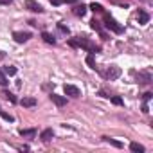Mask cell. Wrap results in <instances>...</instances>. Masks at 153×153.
<instances>
[{
	"instance_id": "cell-20",
	"label": "cell",
	"mask_w": 153,
	"mask_h": 153,
	"mask_svg": "<svg viewBox=\"0 0 153 153\" xmlns=\"http://www.w3.org/2000/svg\"><path fill=\"white\" fill-rule=\"evenodd\" d=\"M103 139H105L106 142H110L112 146H115V148H123V144H121L119 140H114V139H108V137H103Z\"/></svg>"
},
{
	"instance_id": "cell-9",
	"label": "cell",
	"mask_w": 153,
	"mask_h": 153,
	"mask_svg": "<svg viewBox=\"0 0 153 153\" xmlns=\"http://www.w3.org/2000/svg\"><path fill=\"white\" fill-rule=\"evenodd\" d=\"M52 137H54V131H52V128H47V130H43V131H42V135H40V139H42L43 142H49Z\"/></svg>"
},
{
	"instance_id": "cell-22",
	"label": "cell",
	"mask_w": 153,
	"mask_h": 153,
	"mask_svg": "<svg viewBox=\"0 0 153 153\" xmlns=\"http://www.w3.org/2000/svg\"><path fill=\"white\" fill-rule=\"evenodd\" d=\"M90 9H92L94 13H101V11H103V6H99V4L94 2V4H90Z\"/></svg>"
},
{
	"instance_id": "cell-3",
	"label": "cell",
	"mask_w": 153,
	"mask_h": 153,
	"mask_svg": "<svg viewBox=\"0 0 153 153\" xmlns=\"http://www.w3.org/2000/svg\"><path fill=\"white\" fill-rule=\"evenodd\" d=\"M119 76H121V68L119 67H115V65H112V67H108L106 68V72H105V78L106 79H117L119 78Z\"/></svg>"
},
{
	"instance_id": "cell-4",
	"label": "cell",
	"mask_w": 153,
	"mask_h": 153,
	"mask_svg": "<svg viewBox=\"0 0 153 153\" xmlns=\"http://www.w3.org/2000/svg\"><path fill=\"white\" fill-rule=\"evenodd\" d=\"M13 38L16 43H25L29 38H31V33H24V31H15L13 33Z\"/></svg>"
},
{
	"instance_id": "cell-18",
	"label": "cell",
	"mask_w": 153,
	"mask_h": 153,
	"mask_svg": "<svg viewBox=\"0 0 153 153\" xmlns=\"http://www.w3.org/2000/svg\"><path fill=\"white\" fill-rule=\"evenodd\" d=\"M2 96H4V97H6L7 101H11V103H16V97H15V96H13L11 92H7V90H4V94H2Z\"/></svg>"
},
{
	"instance_id": "cell-30",
	"label": "cell",
	"mask_w": 153,
	"mask_h": 153,
	"mask_svg": "<svg viewBox=\"0 0 153 153\" xmlns=\"http://www.w3.org/2000/svg\"><path fill=\"white\" fill-rule=\"evenodd\" d=\"M76 0H63V4H74Z\"/></svg>"
},
{
	"instance_id": "cell-5",
	"label": "cell",
	"mask_w": 153,
	"mask_h": 153,
	"mask_svg": "<svg viewBox=\"0 0 153 153\" xmlns=\"http://www.w3.org/2000/svg\"><path fill=\"white\" fill-rule=\"evenodd\" d=\"M63 90H65V94L70 96V97H79V96H81V90H79L78 87H74V85H65Z\"/></svg>"
},
{
	"instance_id": "cell-25",
	"label": "cell",
	"mask_w": 153,
	"mask_h": 153,
	"mask_svg": "<svg viewBox=\"0 0 153 153\" xmlns=\"http://www.w3.org/2000/svg\"><path fill=\"white\" fill-rule=\"evenodd\" d=\"M58 29H59L61 33H65V34H68V27H65L63 24H58Z\"/></svg>"
},
{
	"instance_id": "cell-29",
	"label": "cell",
	"mask_w": 153,
	"mask_h": 153,
	"mask_svg": "<svg viewBox=\"0 0 153 153\" xmlns=\"http://www.w3.org/2000/svg\"><path fill=\"white\" fill-rule=\"evenodd\" d=\"M6 4H11V0H0V6H6Z\"/></svg>"
},
{
	"instance_id": "cell-6",
	"label": "cell",
	"mask_w": 153,
	"mask_h": 153,
	"mask_svg": "<svg viewBox=\"0 0 153 153\" xmlns=\"http://www.w3.org/2000/svg\"><path fill=\"white\" fill-rule=\"evenodd\" d=\"M25 7L29 11H33V13H42L43 11V7L36 2V0H25Z\"/></svg>"
},
{
	"instance_id": "cell-27",
	"label": "cell",
	"mask_w": 153,
	"mask_h": 153,
	"mask_svg": "<svg viewBox=\"0 0 153 153\" xmlns=\"http://www.w3.org/2000/svg\"><path fill=\"white\" fill-rule=\"evenodd\" d=\"M51 4H52V6H61L63 0H51Z\"/></svg>"
},
{
	"instance_id": "cell-2",
	"label": "cell",
	"mask_w": 153,
	"mask_h": 153,
	"mask_svg": "<svg viewBox=\"0 0 153 153\" xmlns=\"http://www.w3.org/2000/svg\"><path fill=\"white\" fill-rule=\"evenodd\" d=\"M105 25H106V29H110V31H114V33H123V25H119L114 18H110L108 15H105Z\"/></svg>"
},
{
	"instance_id": "cell-11",
	"label": "cell",
	"mask_w": 153,
	"mask_h": 153,
	"mask_svg": "<svg viewBox=\"0 0 153 153\" xmlns=\"http://www.w3.org/2000/svg\"><path fill=\"white\" fill-rule=\"evenodd\" d=\"M20 103H22V106H27V108H31V106H34V105H36V99H34V97H24Z\"/></svg>"
},
{
	"instance_id": "cell-24",
	"label": "cell",
	"mask_w": 153,
	"mask_h": 153,
	"mask_svg": "<svg viewBox=\"0 0 153 153\" xmlns=\"http://www.w3.org/2000/svg\"><path fill=\"white\" fill-rule=\"evenodd\" d=\"M112 103H114V105H119V106H121V105H123V99H121L119 96H114V97H112Z\"/></svg>"
},
{
	"instance_id": "cell-16",
	"label": "cell",
	"mask_w": 153,
	"mask_h": 153,
	"mask_svg": "<svg viewBox=\"0 0 153 153\" xmlns=\"http://www.w3.org/2000/svg\"><path fill=\"white\" fill-rule=\"evenodd\" d=\"M4 74H6V76H15V74H16V67H13V65L4 67Z\"/></svg>"
},
{
	"instance_id": "cell-7",
	"label": "cell",
	"mask_w": 153,
	"mask_h": 153,
	"mask_svg": "<svg viewBox=\"0 0 153 153\" xmlns=\"http://www.w3.org/2000/svg\"><path fill=\"white\" fill-rule=\"evenodd\" d=\"M137 79H139L140 85H149V83H151V74H149V72H139Z\"/></svg>"
},
{
	"instance_id": "cell-28",
	"label": "cell",
	"mask_w": 153,
	"mask_h": 153,
	"mask_svg": "<svg viewBox=\"0 0 153 153\" xmlns=\"http://www.w3.org/2000/svg\"><path fill=\"white\" fill-rule=\"evenodd\" d=\"M142 112H144V114H148V112H149V108H148V105H146V103L142 105Z\"/></svg>"
},
{
	"instance_id": "cell-19",
	"label": "cell",
	"mask_w": 153,
	"mask_h": 153,
	"mask_svg": "<svg viewBox=\"0 0 153 153\" xmlns=\"http://www.w3.org/2000/svg\"><path fill=\"white\" fill-rule=\"evenodd\" d=\"M87 63H88V67H90V68H96V61H94V54H88V56H87Z\"/></svg>"
},
{
	"instance_id": "cell-17",
	"label": "cell",
	"mask_w": 153,
	"mask_h": 153,
	"mask_svg": "<svg viewBox=\"0 0 153 153\" xmlns=\"http://www.w3.org/2000/svg\"><path fill=\"white\" fill-rule=\"evenodd\" d=\"M34 133H36V130H33V128L31 130H20V135L22 137H33Z\"/></svg>"
},
{
	"instance_id": "cell-15",
	"label": "cell",
	"mask_w": 153,
	"mask_h": 153,
	"mask_svg": "<svg viewBox=\"0 0 153 153\" xmlns=\"http://www.w3.org/2000/svg\"><path fill=\"white\" fill-rule=\"evenodd\" d=\"M42 38H43V42H45V43H51V45H54V43H56L54 36H52V34H49V33H43V34H42Z\"/></svg>"
},
{
	"instance_id": "cell-23",
	"label": "cell",
	"mask_w": 153,
	"mask_h": 153,
	"mask_svg": "<svg viewBox=\"0 0 153 153\" xmlns=\"http://www.w3.org/2000/svg\"><path fill=\"white\" fill-rule=\"evenodd\" d=\"M0 85H2V87L7 85V78H6V74H4V72H0Z\"/></svg>"
},
{
	"instance_id": "cell-21",
	"label": "cell",
	"mask_w": 153,
	"mask_h": 153,
	"mask_svg": "<svg viewBox=\"0 0 153 153\" xmlns=\"http://www.w3.org/2000/svg\"><path fill=\"white\" fill-rule=\"evenodd\" d=\"M0 117H2V119H6V121H9V123H13V121H15V117H13V115L6 114V112H2V110H0Z\"/></svg>"
},
{
	"instance_id": "cell-1",
	"label": "cell",
	"mask_w": 153,
	"mask_h": 153,
	"mask_svg": "<svg viewBox=\"0 0 153 153\" xmlns=\"http://www.w3.org/2000/svg\"><path fill=\"white\" fill-rule=\"evenodd\" d=\"M76 43H78V47H83V49H87L90 54H94V52H99L101 49L97 47V45H94L87 36H78V38H76Z\"/></svg>"
},
{
	"instance_id": "cell-8",
	"label": "cell",
	"mask_w": 153,
	"mask_h": 153,
	"mask_svg": "<svg viewBox=\"0 0 153 153\" xmlns=\"http://www.w3.org/2000/svg\"><path fill=\"white\" fill-rule=\"evenodd\" d=\"M51 101H52L56 106H65V105H67V97L58 96V94H51Z\"/></svg>"
},
{
	"instance_id": "cell-13",
	"label": "cell",
	"mask_w": 153,
	"mask_h": 153,
	"mask_svg": "<svg viewBox=\"0 0 153 153\" xmlns=\"http://www.w3.org/2000/svg\"><path fill=\"white\" fill-rule=\"evenodd\" d=\"M139 24H148V20H149V15L146 13V11H139Z\"/></svg>"
},
{
	"instance_id": "cell-12",
	"label": "cell",
	"mask_w": 153,
	"mask_h": 153,
	"mask_svg": "<svg viewBox=\"0 0 153 153\" xmlns=\"http://www.w3.org/2000/svg\"><path fill=\"white\" fill-rule=\"evenodd\" d=\"M85 13H87V7H85L83 4L74 7V15H76V16H85Z\"/></svg>"
},
{
	"instance_id": "cell-14",
	"label": "cell",
	"mask_w": 153,
	"mask_h": 153,
	"mask_svg": "<svg viewBox=\"0 0 153 153\" xmlns=\"http://www.w3.org/2000/svg\"><path fill=\"white\" fill-rule=\"evenodd\" d=\"M130 149L135 151V153H142V151H144V146L139 144V142H131V144H130Z\"/></svg>"
},
{
	"instance_id": "cell-10",
	"label": "cell",
	"mask_w": 153,
	"mask_h": 153,
	"mask_svg": "<svg viewBox=\"0 0 153 153\" xmlns=\"http://www.w3.org/2000/svg\"><path fill=\"white\" fill-rule=\"evenodd\" d=\"M90 27H92L94 31H97V33H99V34H101L105 40H106V34L103 33V29H101V25H99V22H97V20H92V22H90Z\"/></svg>"
},
{
	"instance_id": "cell-26",
	"label": "cell",
	"mask_w": 153,
	"mask_h": 153,
	"mask_svg": "<svg viewBox=\"0 0 153 153\" xmlns=\"http://www.w3.org/2000/svg\"><path fill=\"white\" fill-rule=\"evenodd\" d=\"M151 96H153L151 92H146V94H144V97H142V99H144V103H148V101L151 99Z\"/></svg>"
}]
</instances>
